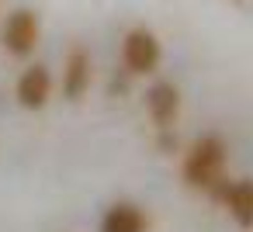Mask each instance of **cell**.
<instances>
[{"instance_id":"cell-1","label":"cell","mask_w":253,"mask_h":232,"mask_svg":"<svg viewBox=\"0 0 253 232\" xmlns=\"http://www.w3.org/2000/svg\"><path fill=\"white\" fill-rule=\"evenodd\" d=\"M225 142L218 135H201L191 142V149L184 153V180L191 187H215L222 180V170H225Z\"/></svg>"},{"instance_id":"cell-2","label":"cell","mask_w":253,"mask_h":232,"mask_svg":"<svg viewBox=\"0 0 253 232\" xmlns=\"http://www.w3.org/2000/svg\"><path fill=\"white\" fill-rule=\"evenodd\" d=\"M160 56H163V49H160V42H156V35L149 28H132L125 35V42H122V63L135 77L153 73L160 66Z\"/></svg>"},{"instance_id":"cell-3","label":"cell","mask_w":253,"mask_h":232,"mask_svg":"<svg viewBox=\"0 0 253 232\" xmlns=\"http://www.w3.org/2000/svg\"><path fill=\"white\" fill-rule=\"evenodd\" d=\"M39 35H42L39 18H35V11H25V7L14 11V14H7L4 32H0V39H4V49H7L11 56H18V59H25V56L35 52Z\"/></svg>"},{"instance_id":"cell-4","label":"cell","mask_w":253,"mask_h":232,"mask_svg":"<svg viewBox=\"0 0 253 232\" xmlns=\"http://www.w3.org/2000/svg\"><path fill=\"white\" fill-rule=\"evenodd\" d=\"M14 97H18V104L28 108V111L45 108L49 97H52V73H49L42 63L28 66V70L18 77V83H14Z\"/></svg>"},{"instance_id":"cell-5","label":"cell","mask_w":253,"mask_h":232,"mask_svg":"<svg viewBox=\"0 0 253 232\" xmlns=\"http://www.w3.org/2000/svg\"><path fill=\"white\" fill-rule=\"evenodd\" d=\"M87 90H90V52L73 45L63 63V94L70 101H80Z\"/></svg>"},{"instance_id":"cell-6","label":"cell","mask_w":253,"mask_h":232,"mask_svg":"<svg viewBox=\"0 0 253 232\" xmlns=\"http://www.w3.org/2000/svg\"><path fill=\"white\" fill-rule=\"evenodd\" d=\"M146 108H149V118H153L156 128H170L173 118H177V111H180V90H177L173 83L160 80V83L149 87V94H146Z\"/></svg>"},{"instance_id":"cell-7","label":"cell","mask_w":253,"mask_h":232,"mask_svg":"<svg viewBox=\"0 0 253 232\" xmlns=\"http://www.w3.org/2000/svg\"><path fill=\"white\" fill-rule=\"evenodd\" d=\"M101 232H149V218L132 201H115L101 215Z\"/></svg>"},{"instance_id":"cell-8","label":"cell","mask_w":253,"mask_h":232,"mask_svg":"<svg viewBox=\"0 0 253 232\" xmlns=\"http://www.w3.org/2000/svg\"><path fill=\"white\" fill-rule=\"evenodd\" d=\"M218 197L239 225H253V180H232L218 191Z\"/></svg>"}]
</instances>
